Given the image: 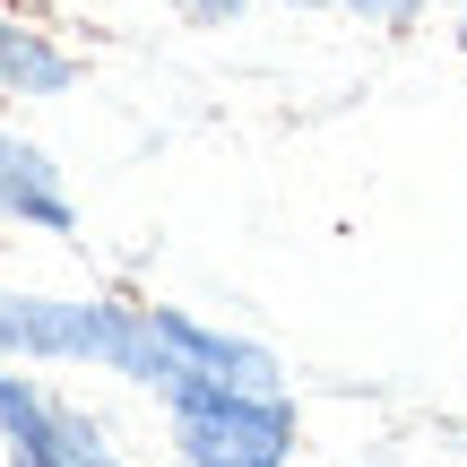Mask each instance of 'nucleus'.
<instances>
[{
  "instance_id": "nucleus-1",
  "label": "nucleus",
  "mask_w": 467,
  "mask_h": 467,
  "mask_svg": "<svg viewBox=\"0 0 467 467\" xmlns=\"http://www.w3.org/2000/svg\"><path fill=\"white\" fill-rule=\"evenodd\" d=\"M0 364H104L121 381L156 389L165 381V303L0 285Z\"/></svg>"
},
{
  "instance_id": "nucleus-2",
  "label": "nucleus",
  "mask_w": 467,
  "mask_h": 467,
  "mask_svg": "<svg viewBox=\"0 0 467 467\" xmlns=\"http://www.w3.org/2000/svg\"><path fill=\"white\" fill-rule=\"evenodd\" d=\"M165 424H173L182 467H285L303 441L285 389H225V381L165 399Z\"/></svg>"
},
{
  "instance_id": "nucleus-3",
  "label": "nucleus",
  "mask_w": 467,
  "mask_h": 467,
  "mask_svg": "<svg viewBox=\"0 0 467 467\" xmlns=\"http://www.w3.org/2000/svg\"><path fill=\"white\" fill-rule=\"evenodd\" d=\"M0 451L9 467H130L96 416H78L61 389L26 381L17 364H0Z\"/></svg>"
},
{
  "instance_id": "nucleus-4",
  "label": "nucleus",
  "mask_w": 467,
  "mask_h": 467,
  "mask_svg": "<svg viewBox=\"0 0 467 467\" xmlns=\"http://www.w3.org/2000/svg\"><path fill=\"white\" fill-rule=\"evenodd\" d=\"M0 225H26V234H78V200H69L61 165H52L35 139L0 130Z\"/></svg>"
},
{
  "instance_id": "nucleus-5",
  "label": "nucleus",
  "mask_w": 467,
  "mask_h": 467,
  "mask_svg": "<svg viewBox=\"0 0 467 467\" xmlns=\"http://www.w3.org/2000/svg\"><path fill=\"white\" fill-rule=\"evenodd\" d=\"M69 87H78V61L61 52V35L0 0V96H69Z\"/></svg>"
},
{
  "instance_id": "nucleus-6",
  "label": "nucleus",
  "mask_w": 467,
  "mask_h": 467,
  "mask_svg": "<svg viewBox=\"0 0 467 467\" xmlns=\"http://www.w3.org/2000/svg\"><path fill=\"white\" fill-rule=\"evenodd\" d=\"M329 9H355V17H372V26H407L424 0H329Z\"/></svg>"
},
{
  "instance_id": "nucleus-7",
  "label": "nucleus",
  "mask_w": 467,
  "mask_h": 467,
  "mask_svg": "<svg viewBox=\"0 0 467 467\" xmlns=\"http://www.w3.org/2000/svg\"><path fill=\"white\" fill-rule=\"evenodd\" d=\"M251 0H173V17H191V26H225V17H243Z\"/></svg>"
},
{
  "instance_id": "nucleus-8",
  "label": "nucleus",
  "mask_w": 467,
  "mask_h": 467,
  "mask_svg": "<svg viewBox=\"0 0 467 467\" xmlns=\"http://www.w3.org/2000/svg\"><path fill=\"white\" fill-rule=\"evenodd\" d=\"M459 52H467V17H459Z\"/></svg>"
}]
</instances>
